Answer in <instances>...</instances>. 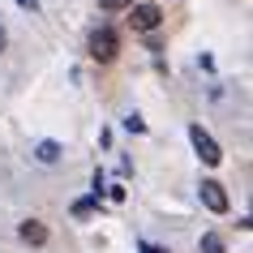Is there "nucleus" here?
Here are the masks:
<instances>
[{
    "label": "nucleus",
    "mask_w": 253,
    "mask_h": 253,
    "mask_svg": "<svg viewBox=\"0 0 253 253\" xmlns=\"http://www.w3.org/2000/svg\"><path fill=\"white\" fill-rule=\"evenodd\" d=\"M4 39H9V35H4V26H0V52H4Z\"/></svg>",
    "instance_id": "f8f14e48"
},
{
    "label": "nucleus",
    "mask_w": 253,
    "mask_h": 253,
    "mask_svg": "<svg viewBox=\"0 0 253 253\" xmlns=\"http://www.w3.org/2000/svg\"><path fill=\"white\" fill-rule=\"evenodd\" d=\"M35 159H39V163H56V159H60V142H52V137L39 142V146H35Z\"/></svg>",
    "instance_id": "39448f33"
},
{
    "label": "nucleus",
    "mask_w": 253,
    "mask_h": 253,
    "mask_svg": "<svg viewBox=\"0 0 253 253\" xmlns=\"http://www.w3.org/2000/svg\"><path fill=\"white\" fill-rule=\"evenodd\" d=\"M90 56L94 60H112L116 56V35L112 30H94L90 35Z\"/></svg>",
    "instance_id": "7ed1b4c3"
},
{
    "label": "nucleus",
    "mask_w": 253,
    "mask_h": 253,
    "mask_svg": "<svg viewBox=\"0 0 253 253\" xmlns=\"http://www.w3.org/2000/svg\"><path fill=\"white\" fill-rule=\"evenodd\" d=\"M202 253H223V240L214 236V232H206L202 236Z\"/></svg>",
    "instance_id": "6e6552de"
},
{
    "label": "nucleus",
    "mask_w": 253,
    "mask_h": 253,
    "mask_svg": "<svg viewBox=\"0 0 253 253\" xmlns=\"http://www.w3.org/2000/svg\"><path fill=\"white\" fill-rule=\"evenodd\" d=\"M189 137H193V150H198V159H202V163H219V159H223L219 142H214V137L206 133L202 125H193V129H189Z\"/></svg>",
    "instance_id": "f257e3e1"
},
{
    "label": "nucleus",
    "mask_w": 253,
    "mask_h": 253,
    "mask_svg": "<svg viewBox=\"0 0 253 253\" xmlns=\"http://www.w3.org/2000/svg\"><path fill=\"white\" fill-rule=\"evenodd\" d=\"M22 240H26V245H43V240H47V227L43 223H22Z\"/></svg>",
    "instance_id": "423d86ee"
},
{
    "label": "nucleus",
    "mask_w": 253,
    "mask_h": 253,
    "mask_svg": "<svg viewBox=\"0 0 253 253\" xmlns=\"http://www.w3.org/2000/svg\"><path fill=\"white\" fill-rule=\"evenodd\" d=\"M17 4H22L26 13H35V9H39V0H17Z\"/></svg>",
    "instance_id": "9b49d317"
},
{
    "label": "nucleus",
    "mask_w": 253,
    "mask_h": 253,
    "mask_svg": "<svg viewBox=\"0 0 253 253\" xmlns=\"http://www.w3.org/2000/svg\"><path fill=\"white\" fill-rule=\"evenodd\" d=\"M198 198L206 202V211L227 214V193H223V185H219V180H202V185H198Z\"/></svg>",
    "instance_id": "f03ea898"
},
{
    "label": "nucleus",
    "mask_w": 253,
    "mask_h": 253,
    "mask_svg": "<svg viewBox=\"0 0 253 253\" xmlns=\"http://www.w3.org/2000/svg\"><path fill=\"white\" fill-rule=\"evenodd\" d=\"M125 129H129V133H146V120L137 116V112H129V116H125Z\"/></svg>",
    "instance_id": "1a4fd4ad"
},
{
    "label": "nucleus",
    "mask_w": 253,
    "mask_h": 253,
    "mask_svg": "<svg viewBox=\"0 0 253 253\" xmlns=\"http://www.w3.org/2000/svg\"><path fill=\"white\" fill-rule=\"evenodd\" d=\"M129 9H133V4H129ZM129 22H133V30H155L163 22V13L155 9V4H137L133 13H129Z\"/></svg>",
    "instance_id": "20e7f679"
},
{
    "label": "nucleus",
    "mask_w": 253,
    "mask_h": 253,
    "mask_svg": "<svg viewBox=\"0 0 253 253\" xmlns=\"http://www.w3.org/2000/svg\"><path fill=\"white\" fill-rule=\"evenodd\" d=\"M99 211V193H94V198H78L73 202V214H78V219H86V214H94Z\"/></svg>",
    "instance_id": "0eeeda50"
},
{
    "label": "nucleus",
    "mask_w": 253,
    "mask_h": 253,
    "mask_svg": "<svg viewBox=\"0 0 253 253\" xmlns=\"http://www.w3.org/2000/svg\"><path fill=\"white\" fill-rule=\"evenodd\" d=\"M99 4H103V13H120V9H129L133 0H99Z\"/></svg>",
    "instance_id": "9d476101"
}]
</instances>
